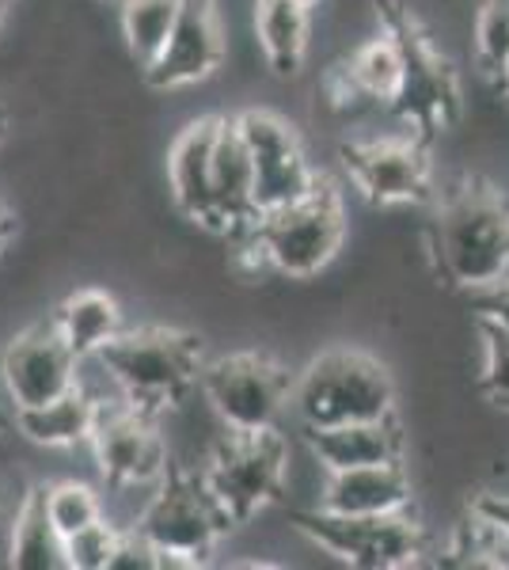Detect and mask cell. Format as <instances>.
I'll return each instance as SVG.
<instances>
[{"label":"cell","mask_w":509,"mask_h":570,"mask_svg":"<svg viewBox=\"0 0 509 570\" xmlns=\"http://www.w3.org/2000/svg\"><path fill=\"white\" fill-rule=\"evenodd\" d=\"M4 137H8V110L0 107V141H4Z\"/></svg>","instance_id":"cell-35"},{"label":"cell","mask_w":509,"mask_h":570,"mask_svg":"<svg viewBox=\"0 0 509 570\" xmlns=\"http://www.w3.org/2000/svg\"><path fill=\"white\" fill-rule=\"evenodd\" d=\"M350 183L361 198L381 209L419 206L433 195L430 160L422 137H381V141H354L342 149Z\"/></svg>","instance_id":"cell-12"},{"label":"cell","mask_w":509,"mask_h":570,"mask_svg":"<svg viewBox=\"0 0 509 570\" xmlns=\"http://www.w3.org/2000/svg\"><path fill=\"white\" fill-rule=\"evenodd\" d=\"M46 510H50V521L61 532V540L77 537V532H85L88 525L107 518V505L99 499V491L85 480L46 483Z\"/></svg>","instance_id":"cell-24"},{"label":"cell","mask_w":509,"mask_h":570,"mask_svg":"<svg viewBox=\"0 0 509 570\" xmlns=\"http://www.w3.org/2000/svg\"><path fill=\"white\" fill-rule=\"evenodd\" d=\"M293 4H304V8H316L320 0H293Z\"/></svg>","instance_id":"cell-36"},{"label":"cell","mask_w":509,"mask_h":570,"mask_svg":"<svg viewBox=\"0 0 509 570\" xmlns=\"http://www.w3.org/2000/svg\"><path fill=\"white\" fill-rule=\"evenodd\" d=\"M297 376L266 351H236L213 357L202 370L198 389L225 430H274L293 403Z\"/></svg>","instance_id":"cell-8"},{"label":"cell","mask_w":509,"mask_h":570,"mask_svg":"<svg viewBox=\"0 0 509 570\" xmlns=\"http://www.w3.org/2000/svg\"><path fill=\"white\" fill-rule=\"evenodd\" d=\"M411 505V475L403 461H381L327 472L320 491V510L342 518H373V513H400Z\"/></svg>","instance_id":"cell-15"},{"label":"cell","mask_w":509,"mask_h":570,"mask_svg":"<svg viewBox=\"0 0 509 570\" xmlns=\"http://www.w3.org/2000/svg\"><path fill=\"white\" fill-rule=\"evenodd\" d=\"M483 392L495 403L509 407V327L483 320Z\"/></svg>","instance_id":"cell-27"},{"label":"cell","mask_w":509,"mask_h":570,"mask_svg":"<svg viewBox=\"0 0 509 570\" xmlns=\"http://www.w3.org/2000/svg\"><path fill=\"white\" fill-rule=\"evenodd\" d=\"M91 362L104 370L110 389L137 407L164 415L168 407L187 403L206 370V343L202 335L168 324L123 327Z\"/></svg>","instance_id":"cell-1"},{"label":"cell","mask_w":509,"mask_h":570,"mask_svg":"<svg viewBox=\"0 0 509 570\" xmlns=\"http://www.w3.org/2000/svg\"><path fill=\"white\" fill-rule=\"evenodd\" d=\"M8 563L20 570H61L65 567V540L53 529L46 510V483H31L20 494V505L12 513V544Z\"/></svg>","instance_id":"cell-20"},{"label":"cell","mask_w":509,"mask_h":570,"mask_svg":"<svg viewBox=\"0 0 509 570\" xmlns=\"http://www.w3.org/2000/svg\"><path fill=\"white\" fill-rule=\"evenodd\" d=\"M50 320L80 362H91V357L104 351L110 338L123 335V327H126L123 305H118L115 293L91 289V285L88 289H72L69 297H61L58 305H53Z\"/></svg>","instance_id":"cell-19"},{"label":"cell","mask_w":509,"mask_h":570,"mask_svg":"<svg viewBox=\"0 0 509 570\" xmlns=\"http://www.w3.org/2000/svg\"><path fill=\"white\" fill-rule=\"evenodd\" d=\"M8 4H12V0H0V35H4V23H8Z\"/></svg>","instance_id":"cell-34"},{"label":"cell","mask_w":509,"mask_h":570,"mask_svg":"<svg viewBox=\"0 0 509 570\" xmlns=\"http://www.w3.org/2000/svg\"><path fill=\"white\" fill-rule=\"evenodd\" d=\"M225 53L228 46L217 0H183L168 46H164L153 66L141 69V80L153 91H179L202 85L225 66Z\"/></svg>","instance_id":"cell-13"},{"label":"cell","mask_w":509,"mask_h":570,"mask_svg":"<svg viewBox=\"0 0 509 570\" xmlns=\"http://www.w3.org/2000/svg\"><path fill=\"white\" fill-rule=\"evenodd\" d=\"M483 320L509 327V274L502 282H495L490 289H483Z\"/></svg>","instance_id":"cell-29"},{"label":"cell","mask_w":509,"mask_h":570,"mask_svg":"<svg viewBox=\"0 0 509 570\" xmlns=\"http://www.w3.org/2000/svg\"><path fill=\"white\" fill-rule=\"evenodd\" d=\"M258 236H263L271 271L282 278L304 282L327 271L346 240V209L342 195L327 176L316 179V187L290 206L258 217Z\"/></svg>","instance_id":"cell-6"},{"label":"cell","mask_w":509,"mask_h":570,"mask_svg":"<svg viewBox=\"0 0 509 570\" xmlns=\"http://www.w3.org/2000/svg\"><path fill=\"white\" fill-rule=\"evenodd\" d=\"M255 35L277 77H297L309 53V8L293 0H255Z\"/></svg>","instance_id":"cell-21"},{"label":"cell","mask_w":509,"mask_h":570,"mask_svg":"<svg viewBox=\"0 0 509 570\" xmlns=\"http://www.w3.org/2000/svg\"><path fill=\"white\" fill-rule=\"evenodd\" d=\"M8 544H12V513L0 502V559H8Z\"/></svg>","instance_id":"cell-31"},{"label":"cell","mask_w":509,"mask_h":570,"mask_svg":"<svg viewBox=\"0 0 509 570\" xmlns=\"http://www.w3.org/2000/svg\"><path fill=\"white\" fill-rule=\"evenodd\" d=\"M4 400H8V392H4V384H0V434H4V430H16V407L8 411Z\"/></svg>","instance_id":"cell-32"},{"label":"cell","mask_w":509,"mask_h":570,"mask_svg":"<svg viewBox=\"0 0 509 570\" xmlns=\"http://www.w3.org/2000/svg\"><path fill=\"white\" fill-rule=\"evenodd\" d=\"M118 544H123V525L107 518L96 521V525L65 540V570H110Z\"/></svg>","instance_id":"cell-25"},{"label":"cell","mask_w":509,"mask_h":570,"mask_svg":"<svg viewBox=\"0 0 509 570\" xmlns=\"http://www.w3.org/2000/svg\"><path fill=\"white\" fill-rule=\"evenodd\" d=\"M80 357L69 351L53 320H35L8 338L0 354V384L12 407H39L80 384Z\"/></svg>","instance_id":"cell-11"},{"label":"cell","mask_w":509,"mask_h":570,"mask_svg":"<svg viewBox=\"0 0 509 570\" xmlns=\"http://www.w3.org/2000/svg\"><path fill=\"white\" fill-rule=\"evenodd\" d=\"M236 126L255 160V209L258 217L290 206L316 187L320 171L309 164L297 130L274 110H239Z\"/></svg>","instance_id":"cell-10"},{"label":"cell","mask_w":509,"mask_h":570,"mask_svg":"<svg viewBox=\"0 0 509 570\" xmlns=\"http://www.w3.org/2000/svg\"><path fill=\"white\" fill-rule=\"evenodd\" d=\"M304 441H309L312 461H316L323 472L400 461L403 456V430H400V422H395V415L304 430Z\"/></svg>","instance_id":"cell-16"},{"label":"cell","mask_w":509,"mask_h":570,"mask_svg":"<svg viewBox=\"0 0 509 570\" xmlns=\"http://www.w3.org/2000/svg\"><path fill=\"white\" fill-rule=\"evenodd\" d=\"M293 525L312 544H320L358 570H400L414 567L425 556V532L407 510L342 518V513H327L316 505L309 513H293Z\"/></svg>","instance_id":"cell-9"},{"label":"cell","mask_w":509,"mask_h":570,"mask_svg":"<svg viewBox=\"0 0 509 570\" xmlns=\"http://www.w3.org/2000/svg\"><path fill=\"white\" fill-rule=\"evenodd\" d=\"M221 118L202 115L190 118L175 141L168 145V195L179 217L217 233V202H213V149H217Z\"/></svg>","instance_id":"cell-14"},{"label":"cell","mask_w":509,"mask_h":570,"mask_svg":"<svg viewBox=\"0 0 509 570\" xmlns=\"http://www.w3.org/2000/svg\"><path fill=\"white\" fill-rule=\"evenodd\" d=\"M183 0H118V27H123L126 53L137 69L153 66L168 46Z\"/></svg>","instance_id":"cell-23"},{"label":"cell","mask_w":509,"mask_h":570,"mask_svg":"<svg viewBox=\"0 0 509 570\" xmlns=\"http://www.w3.org/2000/svg\"><path fill=\"white\" fill-rule=\"evenodd\" d=\"M104 4H107V0H104ZM115 4H118V0H115Z\"/></svg>","instance_id":"cell-37"},{"label":"cell","mask_w":509,"mask_h":570,"mask_svg":"<svg viewBox=\"0 0 509 570\" xmlns=\"http://www.w3.org/2000/svg\"><path fill=\"white\" fill-rule=\"evenodd\" d=\"M129 529L149 540L160 556V570L206 567L221 537L228 532L221 510L202 487V475L179 464H172L168 475L153 487Z\"/></svg>","instance_id":"cell-4"},{"label":"cell","mask_w":509,"mask_h":570,"mask_svg":"<svg viewBox=\"0 0 509 570\" xmlns=\"http://www.w3.org/2000/svg\"><path fill=\"white\" fill-rule=\"evenodd\" d=\"M342 69H346L350 85L358 88V96L365 99V104H381V107L400 104L403 85H407V58L392 31L358 46Z\"/></svg>","instance_id":"cell-22"},{"label":"cell","mask_w":509,"mask_h":570,"mask_svg":"<svg viewBox=\"0 0 509 570\" xmlns=\"http://www.w3.org/2000/svg\"><path fill=\"white\" fill-rule=\"evenodd\" d=\"M213 202H217V233L228 236L239 225L258 220L255 209V160L233 118H221L217 149H213Z\"/></svg>","instance_id":"cell-17"},{"label":"cell","mask_w":509,"mask_h":570,"mask_svg":"<svg viewBox=\"0 0 509 570\" xmlns=\"http://www.w3.org/2000/svg\"><path fill=\"white\" fill-rule=\"evenodd\" d=\"M293 411L304 430L395 415V384L376 357L327 351L312 357L293 384Z\"/></svg>","instance_id":"cell-5"},{"label":"cell","mask_w":509,"mask_h":570,"mask_svg":"<svg viewBox=\"0 0 509 570\" xmlns=\"http://www.w3.org/2000/svg\"><path fill=\"white\" fill-rule=\"evenodd\" d=\"M476 61L487 72H495L509 61V0H483L476 16Z\"/></svg>","instance_id":"cell-26"},{"label":"cell","mask_w":509,"mask_h":570,"mask_svg":"<svg viewBox=\"0 0 509 570\" xmlns=\"http://www.w3.org/2000/svg\"><path fill=\"white\" fill-rule=\"evenodd\" d=\"M88 445L96 456L99 480L118 494L153 491L172 468L160 415L137 407L134 400L118 392L104 395V403H99V419Z\"/></svg>","instance_id":"cell-7"},{"label":"cell","mask_w":509,"mask_h":570,"mask_svg":"<svg viewBox=\"0 0 509 570\" xmlns=\"http://www.w3.org/2000/svg\"><path fill=\"white\" fill-rule=\"evenodd\" d=\"M202 487L228 529H239L282 499L290 475V445L274 430H225L198 468Z\"/></svg>","instance_id":"cell-3"},{"label":"cell","mask_w":509,"mask_h":570,"mask_svg":"<svg viewBox=\"0 0 509 570\" xmlns=\"http://www.w3.org/2000/svg\"><path fill=\"white\" fill-rule=\"evenodd\" d=\"M471 513L495 532L498 544L509 556V494H483V499L471 502Z\"/></svg>","instance_id":"cell-28"},{"label":"cell","mask_w":509,"mask_h":570,"mask_svg":"<svg viewBox=\"0 0 509 570\" xmlns=\"http://www.w3.org/2000/svg\"><path fill=\"white\" fill-rule=\"evenodd\" d=\"M104 395L91 392L85 381L72 392L58 395L39 407H16V430L42 449H80L91 441Z\"/></svg>","instance_id":"cell-18"},{"label":"cell","mask_w":509,"mask_h":570,"mask_svg":"<svg viewBox=\"0 0 509 570\" xmlns=\"http://www.w3.org/2000/svg\"><path fill=\"white\" fill-rule=\"evenodd\" d=\"M498 85H502V91H506V99H509V61L502 69H498Z\"/></svg>","instance_id":"cell-33"},{"label":"cell","mask_w":509,"mask_h":570,"mask_svg":"<svg viewBox=\"0 0 509 570\" xmlns=\"http://www.w3.org/2000/svg\"><path fill=\"white\" fill-rule=\"evenodd\" d=\"M12 236H16V209L8 206V202H0V259H4Z\"/></svg>","instance_id":"cell-30"},{"label":"cell","mask_w":509,"mask_h":570,"mask_svg":"<svg viewBox=\"0 0 509 570\" xmlns=\"http://www.w3.org/2000/svg\"><path fill=\"white\" fill-rule=\"evenodd\" d=\"M430 247L446 282L483 293L509 274V202L483 183H460L441 195Z\"/></svg>","instance_id":"cell-2"}]
</instances>
